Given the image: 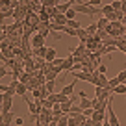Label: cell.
<instances>
[{
	"label": "cell",
	"instance_id": "obj_1",
	"mask_svg": "<svg viewBox=\"0 0 126 126\" xmlns=\"http://www.w3.org/2000/svg\"><path fill=\"white\" fill-rule=\"evenodd\" d=\"M72 8L76 9V13H82V15H89V17H94L100 13V8H94L91 4H74Z\"/></svg>",
	"mask_w": 126,
	"mask_h": 126
},
{
	"label": "cell",
	"instance_id": "obj_2",
	"mask_svg": "<svg viewBox=\"0 0 126 126\" xmlns=\"http://www.w3.org/2000/svg\"><path fill=\"white\" fill-rule=\"evenodd\" d=\"M0 102H2V111H0V113H8V111H11V106H13V94L2 93V94H0Z\"/></svg>",
	"mask_w": 126,
	"mask_h": 126
},
{
	"label": "cell",
	"instance_id": "obj_3",
	"mask_svg": "<svg viewBox=\"0 0 126 126\" xmlns=\"http://www.w3.org/2000/svg\"><path fill=\"white\" fill-rule=\"evenodd\" d=\"M71 74L74 76L76 80H83V82H89V83H93V74H91V72H83V71H72Z\"/></svg>",
	"mask_w": 126,
	"mask_h": 126
},
{
	"label": "cell",
	"instance_id": "obj_4",
	"mask_svg": "<svg viewBox=\"0 0 126 126\" xmlns=\"http://www.w3.org/2000/svg\"><path fill=\"white\" fill-rule=\"evenodd\" d=\"M32 47H33V50H35V48L45 47V35H41V33H35V35L32 37Z\"/></svg>",
	"mask_w": 126,
	"mask_h": 126
},
{
	"label": "cell",
	"instance_id": "obj_5",
	"mask_svg": "<svg viewBox=\"0 0 126 126\" xmlns=\"http://www.w3.org/2000/svg\"><path fill=\"white\" fill-rule=\"evenodd\" d=\"M0 117H2V126H11V122L15 121V115H13L11 111H8V113H0Z\"/></svg>",
	"mask_w": 126,
	"mask_h": 126
},
{
	"label": "cell",
	"instance_id": "obj_6",
	"mask_svg": "<svg viewBox=\"0 0 126 126\" xmlns=\"http://www.w3.org/2000/svg\"><path fill=\"white\" fill-rule=\"evenodd\" d=\"M93 119L94 122H104V121H108V115H106V111H98V110H94L93 111Z\"/></svg>",
	"mask_w": 126,
	"mask_h": 126
},
{
	"label": "cell",
	"instance_id": "obj_7",
	"mask_svg": "<svg viewBox=\"0 0 126 126\" xmlns=\"http://www.w3.org/2000/svg\"><path fill=\"white\" fill-rule=\"evenodd\" d=\"M74 65H76L74 56H69V58L63 61V71H72V69H74Z\"/></svg>",
	"mask_w": 126,
	"mask_h": 126
},
{
	"label": "cell",
	"instance_id": "obj_8",
	"mask_svg": "<svg viewBox=\"0 0 126 126\" xmlns=\"http://www.w3.org/2000/svg\"><path fill=\"white\" fill-rule=\"evenodd\" d=\"M56 58H58V52H56V48L48 47V52H47V56H45V59H47L48 63H52V61H54Z\"/></svg>",
	"mask_w": 126,
	"mask_h": 126
},
{
	"label": "cell",
	"instance_id": "obj_9",
	"mask_svg": "<svg viewBox=\"0 0 126 126\" xmlns=\"http://www.w3.org/2000/svg\"><path fill=\"white\" fill-rule=\"evenodd\" d=\"M87 30V33H89V37H94L96 35V32H98V26H96V20H94V22H91L89 26L85 28Z\"/></svg>",
	"mask_w": 126,
	"mask_h": 126
},
{
	"label": "cell",
	"instance_id": "obj_10",
	"mask_svg": "<svg viewBox=\"0 0 126 126\" xmlns=\"http://www.w3.org/2000/svg\"><path fill=\"white\" fill-rule=\"evenodd\" d=\"M28 85L26 83H19V85H17V94H19V96H26L28 94Z\"/></svg>",
	"mask_w": 126,
	"mask_h": 126
},
{
	"label": "cell",
	"instance_id": "obj_11",
	"mask_svg": "<svg viewBox=\"0 0 126 126\" xmlns=\"http://www.w3.org/2000/svg\"><path fill=\"white\" fill-rule=\"evenodd\" d=\"M71 8H72V4L69 2V0H67V2H63V4H58V9H59V13H63V15H65V13H67Z\"/></svg>",
	"mask_w": 126,
	"mask_h": 126
},
{
	"label": "cell",
	"instance_id": "obj_12",
	"mask_svg": "<svg viewBox=\"0 0 126 126\" xmlns=\"http://www.w3.org/2000/svg\"><path fill=\"white\" fill-rule=\"evenodd\" d=\"M61 93H63V94H67V96L74 94V82H72V83H69V85H65V87L61 89Z\"/></svg>",
	"mask_w": 126,
	"mask_h": 126
},
{
	"label": "cell",
	"instance_id": "obj_13",
	"mask_svg": "<svg viewBox=\"0 0 126 126\" xmlns=\"http://www.w3.org/2000/svg\"><path fill=\"white\" fill-rule=\"evenodd\" d=\"M47 52H48V47L45 45V47H41V48H35V50L32 52V54H37L39 58H43L45 59V56H47Z\"/></svg>",
	"mask_w": 126,
	"mask_h": 126
},
{
	"label": "cell",
	"instance_id": "obj_14",
	"mask_svg": "<svg viewBox=\"0 0 126 126\" xmlns=\"http://www.w3.org/2000/svg\"><path fill=\"white\" fill-rule=\"evenodd\" d=\"M59 2L58 0H41V6H43V8H56V6H58Z\"/></svg>",
	"mask_w": 126,
	"mask_h": 126
},
{
	"label": "cell",
	"instance_id": "obj_15",
	"mask_svg": "<svg viewBox=\"0 0 126 126\" xmlns=\"http://www.w3.org/2000/svg\"><path fill=\"white\" fill-rule=\"evenodd\" d=\"M45 78H47V82H56V78H58V72H56L54 69H50V71L45 74Z\"/></svg>",
	"mask_w": 126,
	"mask_h": 126
},
{
	"label": "cell",
	"instance_id": "obj_16",
	"mask_svg": "<svg viewBox=\"0 0 126 126\" xmlns=\"http://www.w3.org/2000/svg\"><path fill=\"white\" fill-rule=\"evenodd\" d=\"M110 24V20L106 19V17H102V19L96 20V26H98V30H106V26Z\"/></svg>",
	"mask_w": 126,
	"mask_h": 126
},
{
	"label": "cell",
	"instance_id": "obj_17",
	"mask_svg": "<svg viewBox=\"0 0 126 126\" xmlns=\"http://www.w3.org/2000/svg\"><path fill=\"white\" fill-rule=\"evenodd\" d=\"M113 93L115 94H126V83H121V85H117L113 89Z\"/></svg>",
	"mask_w": 126,
	"mask_h": 126
},
{
	"label": "cell",
	"instance_id": "obj_18",
	"mask_svg": "<svg viewBox=\"0 0 126 126\" xmlns=\"http://www.w3.org/2000/svg\"><path fill=\"white\" fill-rule=\"evenodd\" d=\"M115 78H117L119 83H126V69H124V71H121L117 76H115Z\"/></svg>",
	"mask_w": 126,
	"mask_h": 126
},
{
	"label": "cell",
	"instance_id": "obj_19",
	"mask_svg": "<svg viewBox=\"0 0 126 126\" xmlns=\"http://www.w3.org/2000/svg\"><path fill=\"white\" fill-rule=\"evenodd\" d=\"M78 113H83V110L74 104V106H72V110H71V113H69V117H74V115H78Z\"/></svg>",
	"mask_w": 126,
	"mask_h": 126
},
{
	"label": "cell",
	"instance_id": "obj_20",
	"mask_svg": "<svg viewBox=\"0 0 126 126\" xmlns=\"http://www.w3.org/2000/svg\"><path fill=\"white\" fill-rule=\"evenodd\" d=\"M65 15H67V19H69V20H76V9H74V8H71L67 13H65Z\"/></svg>",
	"mask_w": 126,
	"mask_h": 126
},
{
	"label": "cell",
	"instance_id": "obj_21",
	"mask_svg": "<svg viewBox=\"0 0 126 126\" xmlns=\"http://www.w3.org/2000/svg\"><path fill=\"white\" fill-rule=\"evenodd\" d=\"M67 26H69V28H74V30H80V28H82V24H80L78 20H69Z\"/></svg>",
	"mask_w": 126,
	"mask_h": 126
},
{
	"label": "cell",
	"instance_id": "obj_22",
	"mask_svg": "<svg viewBox=\"0 0 126 126\" xmlns=\"http://www.w3.org/2000/svg\"><path fill=\"white\" fill-rule=\"evenodd\" d=\"M111 8H113L115 11H121V0H113V2H111Z\"/></svg>",
	"mask_w": 126,
	"mask_h": 126
},
{
	"label": "cell",
	"instance_id": "obj_23",
	"mask_svg": "<svg viewBox=\"0 0 126 126\" xmlns=\"http://www.w3.org/2000/svg\"><path fill=\"white\" fill-rule=\"evenodd\" d=\"M54 87H56V82H47V91H48V93H54Z\"/></svg>",
	"mask_w": 126,
	"mask_h": 126
},
{
	"label": "cell",
	"instance_id": "obj_24",
	"mask_svg": "<svg viewBox=\"0 0 126 126\" xmlns=\"http://www.w3.org/2000/svg\"><path fill=\"white\" fill-rule=\"evenodd\" d=\"M102 2H104V0H89V2H87V4L94 6V8H100V6H102Z\"/></svg>",
	"mask_w": 126,
	"mask_h": 126
},
{
	"label": "cell",
	"instance_id": "obj_25",
	"mask_svg": "<svg viewBox=\"0 0 126 126\" xmlns=\"http://www.w3.org/2000/svg\"><path fill=\"white\" fill-rule=\"evenodd\" d=\"M8 74H9V71H8L6 65H4V67H0V78H4V76H8Z\"/></svg>",
	"mask_w": 126,
	"mask_h": 126
},
{
	"label": "cell",
	"instance_id": "obj_26",
	"mask_svg": "<svg viewBox=\"0 0 126 126\" xmlns=\"http://www.w3.org/2000/svg\"><path fill=\"white\" fill-rule=\"evenodd\" d=\"M15 124L17 126H24V119L22 117H15Z\"/></svg>",
	"mask_w": 126,
	"mask_h": 126
},
{
	"label": "cell",
	"instance_id": "obj_27",
	"mask_svg": "<svg viewBox=\"0 0 126 126\" xmlns=\"http://www.w3.org/2000/svg\"><path fill=\"white\" fill-rule=\"evenodd\" d=\"M0 91H2V93H8V91H9V85H6V83H0Z\"/></svg>",
	"mask_w": 126,
	"mask_h": 126
},
{
	"label": "cell",
	"instance_id": "obj_28",
	"mask_svg": "<svg viewBox=\"0 0 126 126\" xmlns=\"http://www.w3.org/2000/svg\"><path fill=\"white\" fill-rule=\"evenodd\" d=\"M106 65H100V67H98V72H100V74H106Z\"/></svg>",
	"mask_w": 126,
	"mask_h": 126
},
{
	"label": "cell",
	"instance_id": "obj_29",
	"mask_svg": "<svg viewBox=\"0 0 126 126\" xmlns=\"http://www.w3.org/2000/svg\"><path fill=\"white\" fill-rule=\"evenodd\" d=\"M76 2H78V4H82V0H76Z\"/></svg>",
	"mask_w": 126,
	"mask_h": 126
}]
</instances>
